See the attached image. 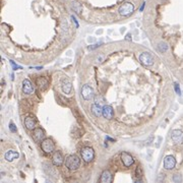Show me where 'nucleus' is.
<instances>
[{
	"mask_svg": "<svg viewBox=\"0 0 183 183\" xmlns=\"http://www.w3.org/2000/svg\"><path fill=\"white\" fill-rule=\"evenodd\" d=\"M80 165V159L76 155H70V156L66 158V160H65V166H66L67 169L71 170V171L78 169Z\"/></svg>",
	"mask_w": 183,
	"mask_h": 183,
	"instance_id": "1",
	"label": "nucleus"
},
{
	"mask_svg": "<svg viewBox=\"0 0 183 183\" xmlns=\"http://www.w3.org/2000/svg\"><path fill=\"white\" fill-rule=\"evenodd\" d=\"M134 11V5L131 2H125L121 4L118 8V12L122 16H128Z\"/></svg>",
	"mask_w": 183,
	"mask_h": 183,
	"instance_id": "2",
	"label": "nucleus"
},
{
	"mask_svg": "<svg viewBox=\"0 0 183 183\" xmlns=\"http://www.w3.org/2000/svg\"><path fill=\"white\" fill-rule=\"evenodd\" d=\"M80 155H82V160L87 162V163H90L95 158V152H94V150L91 146H84V148H82V151H80Z\"/></svg>",
	"mask_w": 183,
	"mask_h": 183,
	"instance_id": "3",
	"label": "nucleus"
},
{
	"mask_svg": "<svg viewBox=\"0 0 183 183\" xmlns=\"http://www.w3.org/2000/svg\"><path fill=\"white\" fill-rule=\"evenodd\" d=\"M41 148L46 154H52L55 150V144L51 138H44L41 142Z\"/></svg>",
	"mask_w": 183,
	"mask_h": 183,
	"instance_id": "4",
	"label": "nucleus"
},
{
	"mask_svg": "<svg viewBox=\"0 0 183 183\" xmlns=\"http://www.w3.org/2000/svg\"><path fill=\"white\" fill-rule=\"evenodd\" d=\"M139 61L144 66H152L154 64V57L149 52H144L139 55Z\"/></svg>",
	"mask_w": 183,
	"mask_h": 183,
	"instance_id": "5",
	"label": "nucleus"
},
{
	"mask_svg": "<svg viewBox=\"0 0 183 183\" xmlns=\"http://www.w3.org/2000/svg\"><path fill=\"white\" fill-rule=\"evenodd\" d=\"M80 93H82V98H84V100H87V101H90L94 98V89L92 88L91 86H89V84H84V87L82 88V91H80Z\"/></svg>",
	"mask_w": 183,
	"mask_h": 183,
	"instance_id": "6",
	"label": "nucleus"
},
{
	"mask_svg": "<svg viewBox=\"0 0 183 183\" xmlns=\"http://www.w3.org/2000/svg\"><path fill=\"white\" fill-rule=\"evenodd\" d=\"M171 139L176 144H183V131L180 129H174L171 132Z\"/></svg>",
	"mask_w": 183,
	"mask_h": 183,
	"instance_id": "7",
	"label": "nucleus"
},
{
	"mask_svg": "<svg viewBox=\"0 0 183 183\" xmlns=\"http://www.w3.org/2000/svg\"><path fill=\"white\" fill-rule=\"evenodd\" d=\"M120 158H121V161H122L123 165H124L125 167H131V166L133 165V163H134L133 157L126 152H123L122 154H121Z\"/></svg>",
	"mask_w": 183,
	"mask_h": 183,
	"instance_id": "8",
	"label": "nucleus"
},
{
	"mask_svg": "<svg viewBox=\"0 0 183 183\" xmlns=\"http://www.w3.org/2000/svg\"><path fill=\"white\" fill-rule=\"evenodd\" d=\"M176 166V159L173 156H167L164 159V168L166 170H172Z\"/></svg>",
	"mask_w": 183,
	"mask_h": 183,
	"instance_id": "9",
	"label": "nucleus"
},
{
	"mask_svg": "<svg viewBox=\"0 0 183 183\" xmlns=\"http://www.w3.org/2000/svg\"><path fill=\"white\" fill-rule=\"evenodd\" d=\"M23 92L25 94V95H31L34 92V86L32 84V82L27 78L23 80Z\"/></svg>",
	"mask_w": 183,
	"mask_h": 183,
	"instance_id": "10",
	"label": "nucleus"
},
{
	"mask_svg": "<svg viewBox=\"0 0 183 183\" xmlns=\"http://www.w3.org/2000/svg\"><path fill=\"white\" fill-rule=\"evenodd\" d=\"M33 137L34 139L36 140L37 142H40L42 141V140L44 139V137H45V132H44V130L42 128H35L33 129Z\"/></svg>",
	"mask_w": 183,
	"mask_h": 183,
	"instance_id": "11",
	"label": "nucleus"
},
{
	"mask_svg": "<svg viewBox=\"0 0 183 183\" xmlns=\"http://www.w3.org/2000/svg\"><path fill=\"white\" fill-rule=\"evenodd\" d=\"M52 162L55 166H58V167L62 165L63 162H64V158H63L62 154L60 152H55L52 157Z\"/></svg>",
	"mask_w": 183,
	"mask_h": 183,
	"instance_id": "12",
	"label": "nucleus"
},
{
	"mask_svg": "<svg viewBox=\"0 0 183 183\" xmlns=\"http://www.w3.org/2000/svg\"><path fill=\"white\" fill-rule=\"evenodd\" d=\"M61 89H62L63 93L66 94V95H69L70 92H71V90H72V84H71V82H70L69 80H67V78L63 80L62 84H61Z\"/></svg>",
	"mask_w": 183,
	"mask_h": 183,
	"instance_id": "13",
	"label": "nucleus"
},
{
	"mask_svg": "<svg viewBox=\"0 0 183 183\" xmlns=\"http://www.w3.org/2000/svg\"><path fill=\"white\" fill-rule=\"evenodd\" d=\"M18 157H20V154L12 150L7 151L5 153V155H4V158H5V160L7 162H12L13 160H15V159H18Z\"/></svg>",
	"mask_w": 183,
	"mask_h": 183,
	"instance_id": "14",
	"label": "nucleus"
},
{
	"mask_svg": "<svg viewBox=\"0 0 183 183\" xmlns=\"http://www.w3.org/2000/svg\"><path fill=\"white\" fill-rule=\"evenodd\" d=\"M114 115V111L112 106L110 105H104L103 106V116L107 119H111Z\"/></svg>",
	"mask_w": 183,
	"mask_h": 183,
	"instance_id": "15",
	"label": "nucleus"
},
{
	"mask_svg": "<svg viewBox=\"0 0 183 183\" xmlns=\"http://www.w3.org/2000/svg\"><path fill=\"white\" fill-rule=\"evenodd\" d=\"M112 180H113V177H112L111 172L108 171V170H105V171L102 173L100 181H101L102 183H111Z\"/></svg>",
	"mask_w": 183,
	"mask_h": 183,
	"instance_id": "16",
	"label": "nucleus"
},
{
	"mask_svg": "<svg viewBox=\"0 0 183 183\" xmlns=\"http://www.w3.org/2000/svg\"><path fill=\"white\" fill-rule=\"evenodd\" d=\"M36 123H37V121H36L35 118H33V117H25V126L27 127V129H35L36 128Z\"/></svg>",
	"mask_w": 183,
	"mask_h": 183,
	"instance_id": "17",
	"label": "nucleus"
},
{
	"mask_svg": "<svg viewBox=\"0 0 183 183\" xmlns=\"http://www.w3.org/2000/svg\"><path fill=\"white\" fill-rule=\"evenodd\" d=\"M92 113L95 115L96 117H100L103 115V107L97 104H94L92 105Z\"/></svg>",
	"mask_w": 183,
	"mask_h": 183,
	"instance_id": "18",
	"label": "nucleus"
},
{
	"mask_svg": "<svg viewBox=\"0 0 183 183\" xmlns=\"http://www.w3.org/2000/svg\"><path fill=\"white\" fill-rule=\"evenodd\" d=\"M37 84L39 86V88L41 89V90H44V89L47 88V86H48V80H46L45 77H39L37 80Z\"/></svg>",
	"mask_w": 183,
	"mask_h": 183,
	"instance_id": "19",
	"label": "nucleus"
},
{
	"mask_svg": "<svg viewBox=\"0 0 183 183\" xmlns=\"http://www.w3.org/2000/svg\"><path fill=\"white\" fill-rule=\"evenodd\" d=\"M71 8L76 12V13H80L82 11V6L78 2H72L71 3Z\"/></svg>",
	"mask_w": 183,
	"mask_h": 183,
	"instance_id": "20",
	"label": "nucleus"
},
{
	"mask_svg": "<svg viewBox=\"0 0 183 183\" xmlns=\"http://www.w3.org/2000/svg\"><path fill=\"white\" fill-rule=\"evenodd\" d=\"M95 104L103 107V106L105 105V100H104V98L101 97V96H97V97L95 98Z\"/></svg>",
	"mask_w": 183,
	"mask_h": 183,
	"instance_id": "21",
	"label": "nucleus"
},
{
	"mask_svg": "<svg viewBox=\"0 0 183 183\" xmlns=\"http://www.w3.org/2000/svg\"><path fill=\"white\" fill-rule=\"evenodd\" d=\"M158 49H159V51H160V52L164 53V52H166V51L168 50V45L166 43H163V42H161V43L158 45Z\"/></svg>",
	"mask_w": 183,
	"mask_h": 183,
	"instance_id": "22",
	"label": "nucleus"
},
{
	"mask_svg": "<svg viewBox=\"0 0 183 183\" xmlns=\"http://www.w3.org/2000/svg\"><path fill=\"white\" fill-rule=\"evenodd\" d=\"M173 181L175 183H180L182 181L181 175H179V174H175V175L173 176Z\"/></svg>",
	"mask_w": 183,
	"mask_h": 183,
	"instance_id": "23",
	"label": "nucleus"
},
{
	"mask_svg": "<svg viewBox=\"0 0 183 183\" xmlns=\"http://www.w3.org/2000/svg\"><path fill=\"white\" fill-rule=\"evenodd\" d=\"M9 129H10V131H12V132H16V130H18L13 122H10L9 123Z\"/></svg>",
	"mask_w": 183,
	"mask_h": 183,
	"instance_id": "24",
	"label": "nucleus"
},
{
	"mask_svg": "<svg viewBox=\"0 0 183 183\" xmlns=\"http://www.w3.org/2000/svg\"><path fill=\"white\" fill-rule=\"evenodd\" d=\"M10 64H11V66H12V69H14V70H16V69H20L22 67L20 66H18V64H15L14 63V61H12V60H10Z\"/></svg>",
	"mask_w": 183,
	"mask_h": 183,
	"instance_id": "25",
	"label": "nucleus"
},
{
	"mask_svg": "<svg viewBox=\"0 0 183 183\" xmlns=\"http://www.w3.org/2000/svg\"><path fill=\"white\" fill-rule=\"evenodd\" d=\"M174 89H175L176 93H177V95H181V91H180V88H179V84H174Z\"/></svg>",
	"mask_w": 183,
	"mask_h": 183,
	"instance_id": "26",
	"label": "nucleus"
},
{
	"mask_svg": "<svg viewBox=\"0 0 183 183\" xmlns=\"http://www.w3.org/2000/svg\"><path fill=\"white\" fill-rule=\"evenodd\" d=\"M102 45V43L100 44H94V46H89V50H94V49L98 48V47H100Z\"/></svg>",
	"mask_w": 183,
	"mask_h": 183,
	"instance_id": "27",
	"label": "nucleus"
},
{
	"mask_svg": "<svg viewBox=\"0 0 183 183\" xmlns=\"http://www.w3.org/2000/svg\"><path fill=\"white\" fill-rule=\"evenodd\" d=\"M130 34H127V36H126V40H130L131 39V38H130Z\"/></svg>",
	"mask_w": 183,
	"mask_h": 183,
	"instance_id": "28",
	"label": "nucleus"
}]
</instances>
